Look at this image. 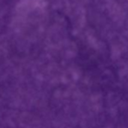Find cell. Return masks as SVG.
Segmentation results:
<instances>
[]
</instances>
